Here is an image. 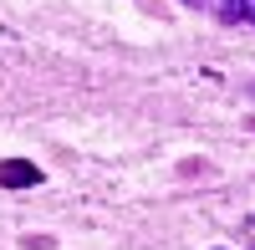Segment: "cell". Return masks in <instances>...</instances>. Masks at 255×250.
<instances>
[{
    "mask_svg": "<svg viewBox=\"0 0 255 250\" xmlns=\"http://www.w3.org/2000/svg\"><path fill=\"white\" fill-rule=\"evenodd\" d=\"M41 169L31 158H0V189H36Z\"/></svg>",
    "mask_w": 255,
    "mask_h": 250,
    "instance_id": "cell-1",
    "label": "cell"
},
{
    "mask_svg": "<svg viewBox=\"0 0 255 250\" xmlns=\"http://www.w3.org/2000/svg\"><path fill=\"white\" fill-rule=\"evenodd\" d=\"M215 15L225 26H255V0H215Z\"/></svg>",
    "mask_w": 255,
    "mask_h": 250,
    "instance_id": "cell-2",
    "label": "cell"
}]
</instances>
